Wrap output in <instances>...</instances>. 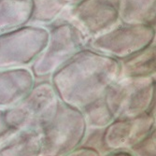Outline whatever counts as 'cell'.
Masks as SVG:
<instances>
[{"mask_svg": "<svg viewBox=\"0 0 156 156\" xmlns=\"http://www.w3.org/2000/svg\"><path fill=\"white\" fill-rule=\"evenodd\" d=\"M120 62L84 48L55 71L50 80L59 100L82 109L104 97L119 79Z\"/></svg>", "mask_w": 156, "mask_h": 156, "instance_id": "6da1fadb", "label": "cell"}, {"mask_svg": "<svg viewBox=\"0 0 156 156\" xmlns=\"http://www.w3.org/2000/svg\"><path fill=\"white\" fill-rule=\"evenodd\" d=\"M87 129L81 110L60 101L39 130L41 156H64L72 151L81 145Z\"/></svg>", "mask_w": 156, "mask_h": 156, "instance_id": "7a4b0ae2", "label": "cell"}, {"mask_svg": "<svg viewBox=\"0 0 156 156\" xmlns=\"http://www.w3.org/2000/svg\"><path fill=\"white\" fill-rule=\"evenodd\" d=\"M45 27L49 31L48 44L30 66L36 80H50L70 58L86 48L87 43L86 37L67 21L57 19Z\"/></svg>", "mask_w": 156, "mask_h": 156, "instance_id": "3957f363", "label": "cell"}, {"mask_svg": "<svg viewBox=\"0 0 156 156\" xmlns=\"http://www.w3.org/2000/svg\"><path fill=\"white\" fill-rule=\"evenodd\" d=\"M155 77L118 79L108 89L105 101L115 119H129L145 113L155 115Z\"/></svg>", "mask_w": 156, "mask_h": 156, "instance_id": "277c9868", "label": "cell"}, {"mask_svg": "<svg viewBox=\"0 0 156 156\" xmlns=\"http://www.w3.org/2000/svg\"><path fill=\"white\" fill-rule=\"evenodd\" d=\"M60 100L50 80H37L17 105L4 108L7 122L16 131L40 128L54 113Z\"/></svg>", "mask_w": 156, "mask_h": 156, "instance_id": "5b68a950", "label": "cell"}, {"mask_svg": "<svg viewBox=\"0 0 156 156\" xmlns=\"http://www.w3.org/2000/svg\"><path fill=\"white\" fill-rule=\"evenodd\" d=\"M47 27L28 24L0 33V69L31 66L48 44Z\"/></svg>", "mask_w": 156, "mask_h": 156, "instance_id": "8992f818", "label": "cell"}, {"mask_svg": "<svg viewBox=\"0 0 156 156\" xmlns=\"http://www.w3.org/2000/svg\"><path fill=\"white\" fill-rule=\"evenodd\" d=\"M155 27L145 24L119 23L109 31L91 38L86 48L119 62L154 44Z\"/></svg>", "mask_w": 156, "mask_h": 156, "instance_id": "52a82bcc", "label": "cell"}, {"mask_svg": "<svg viewBox=\"0 0 156 156\" xmlns=\"http://www.w3.org/2000/svg\"><path fill=\"white\" fill-rule=\"evenodd\" d=\"M119 2L120 0H79L68 6L58 19L75 25L88 41L120 23Z\"/></svg>", "mask_w": 156, "mask_h": 156, "instance_id": "ba28073f", "label": "cell"}, {"mask_svg": "<svg viewBox=\"0 0 156 156\" xmlns=\"http://www.w3.org/2000/svg\"><path fill=\"white\" fill-rule=\"evenodd\" d=\"M155 129V115L148 112L129 119H115L104 129V143L108 151H130Z\"/></svg>", "mask_w": 156, "mask_h": 156, "instance_id": "9c48e42d", "label": "cell"}, {"mask_svg": "<svg viewBox=\"0 0 156 156\" xmlns=\"http://www.w3.org/2000/svg\"><path fill=\"white\" fill-rule=\"evenodd\" d=\"M30 68L0 69V109L17 105L36 83Z\"/></svg>", "mask_w": 156, "mask_h": 156, "instance_id": "30bf717a", "label": "cell"}, {"mask_svg": "<svg viewBox=\"0 0 156 156\" xmlns=\"http://www.w3.org/2000/svg\"><path fill=\"white\" fill-rule=\"evenodd\" d=\"M34 0H0V33L30 24Z\"/></svg>", "mask_w": 156, "mask_h": 156, "instance_id": "8fae6325", "label": "cell"}, {"mask_svg": "<svg viewBox=\"0 0 156 156\" xmlns=\"http://www.w3.org/2000/svg\"><path fill=\"white\" fill-rule=\"evenodd\" d=\"M0 156H41V134L24 129L13 134L0 145Z\"/></svg>", "mask_w": 156, "mask_h": 156, "instance_id": "7c38bea8", "label": "cell"}, {"mask_svg": "<svg viewBox=\"0 0 156 156\" xmlns=\"http://www.w3.org/2000/svg\"><path fill=\"white\" fill-rule=\"evenodd\" d=\"M155 44L120 61L119 79L155 77Z\"/></svg>", "mask_w": 156, "mask_h": 156, "instance_id": "4fadbf2b", "label": "cell"}, {"mask_svg": "<svg viewBox=\"0 0 156 156\" xmlns=\"http://www.w3.org/2000/svg\"><path fill=\"white\" fill-rule=\"evenodd\" d=\"M156 0H120L119 21L122 24L155 27Z\"/></svg>", "mask_w": 156, "mask_h": 156, "instance_id": "5bb4252c", "label": "cell"}, {"mask_svg": "<svg viewBox=\"0 0 156 156\" xmlns=\"http://www.w3.org/2000/svg\"><path fill=\"white\" fill-rule=\"evenodd\" d=\"M68 6L66 0H34L30 24L47 26L57 20Z\"/></svg>", "mask_w": 156, "mask_h": 156, "instance_id": "9a60e30c", "label": "cell"}, {"mask_svg": "<svg viewBox=\"0 0 156 156\" xmlns=\"http://www.w3.org/2000/svg\"><path fill=\"white\" fill-rule=\"evenodd\" d=\"M88 128L103 129L114 121L104 97L81 109Z\"/></svg>", "mask_w": 156, "mask_h": 156, "instance_id": "2e32d148", "label": "cell"}, {"mask_svg": "<svg viewBox=\"0 0 156 156\" xmlns=\"http://www.w3.org/2000/svg\"><path fill=\"white\" fill-rule=\"evenodd\" d=\"M104 129L105 128H88L80 146L94 149L101 155L108 152L104 143Z\"/></svg>", "mask_w": 156, "mask_h": 156, "instance_id": "e0dca14e", "label": "cell"}, {"mask_svg": "<svg viewBox=\"0 0 156 156\" xmlns=\"http://www.w3.org/2000/svg\"><path fill=\"white\" fill-rule=\"evenodd\" d=\"M135 156H156V132L153 129L131 150Z\"/></svg>", "mask_w": 156, "mask_h": 156, "instance_id": "ac0fdd59", "label": "cell"}, {"mask_svg": "<svg viewBox=\"0 0 156 156\" xmlns=\"http://www.w3.org/2000/svg\"><path fill=\"white\" fill-rule=\"evenodd\" d=\"M16 131L7 122L5 116H4V110L0 109V145L4 143L7 139H9L13 134H15Z\"/></svg>", "mask_w": 156, "mask_h": 156, "instance_id": "d6986e66", "label": "cell"}, {"mask_svg": "<svg viewBox=\"0 0 156 156\" xmlns=\"http://www.w3.org/2000/svg\"><path fill=\"white\" fill-rule=\"evenodd\" d=\"M64 156H102V155L94 149L80 146Z\"/></svg>", "mask_w": 156, "mask_h": 156, "instance_id": "ffe728a7", "label": "cell"}, {"mask_svg": "<svg viewBox=\"0 0 156 156\" xmlns=\"http://www.w3.org/2000/svg\"><path fill=\"white\" fill-rule=\"evenodd\" d=\"M102 156H135L131 151L128 150H118V151H111L107 152Z\"/></svg>", "mask_w": 156, "mask_h": 156, "instance_id": "44dd1931", "label": "cell"}, {"mask_svg": "<svg viewBox=\"0 0 156 156\" xmlns=\"http://www.w3.org/2000/svg\"><path fill=\"white\" fill-rule=\"evenodd\" d=\"M67 1V3H68V5L70 6V5H72V4H74V3H76L77 1H79V0H66Z\"/></svg>", "mask_w": 156, "mask_h": 156, "instance_id": "7402d4cb", "label": "cell"}]
</instances>
